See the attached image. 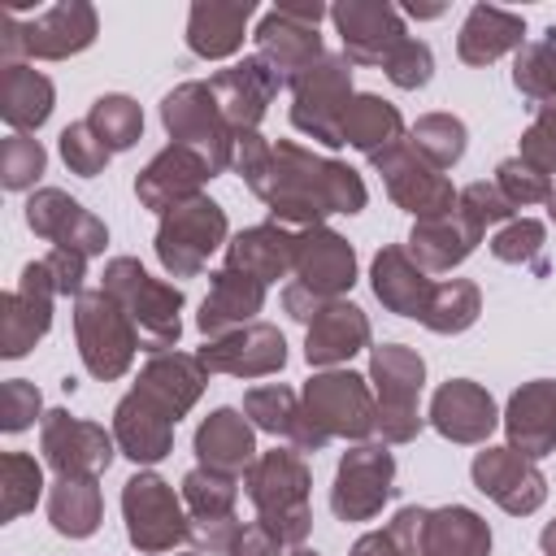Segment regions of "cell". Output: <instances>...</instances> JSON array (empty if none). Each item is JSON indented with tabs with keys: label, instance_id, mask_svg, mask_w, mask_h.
Returning <instances> with one entry per match:
<instances>
[{
	"label": "cell",
	"instance_id": "484cf974",
	"mask_svg": "<svg viewBox=\"0 0 556 556\" xmlns=\"http://www.w3.org/2000/svg\"><path fill=\"white\" fill-rule=\"evenodd\" d=\"M61 156L78 169V174H96L104 161H109V148H104V139L87 126V122H78V126H70L65 135H61Z\"/></svg>",
	"mask_w": 556,
	"mask_h": 556
},
{
	"label": "cell",
	"instance_id": "ac0fdd59",
	"mask_svg": "<svg viewBox=\"0 0 556 556\" xmlns=\"http://www.w3.org/2000/svg\"><path fill=\"white\" fill-rule=\"evenodd\" d=\"M365 339V321H361V308H330V313H321L317 317V326L308 330V348H304V356L313 361V365H326V361H339V356H348V352H356V343Z\"/></svg>",
	"mask_w": 556,
	"mask_h": 556
},
{
	"label": "cell",
	"instance_id": "d6a6232c",
	"mask_svg": "<svg viewBox=\"0 0 556 556\" xmlns=\"http://www.w3.org/2000/svg\"><path fill=\"white\" fill-rule=\"evenodd\" d=\"M552 217H556V195H552Z\"/></svg>",
	"mask_w": 556,
	"mask_h": 556
},
{
	"label": "cell",
	"instance_id": "44dd1931",
	"mask_svg": "<svg viewBox=\"0 0 556 556\" xmlns=\"http://www.w3.org/2000/svg\"><path fill=\"white\" fill-rule=\"evenodd\" d=\"M195 447L217 469H230V465H243L252 456V434H248L243 417H235L230 408H222V413H213L204 421V430L195 434Z\"/></svg>",
	"mask_w": 556,
	"mask_h": 556
},
{
	"label": "cell",
	"instance_id": "2e32d148",
	"mask_svg": "<svg viewBox=\"0 0 556 556\" xmlns=\"http://www.w3.org/2000/svg\"><path fill=\"white\" fill-rule=\"evenodd\" d=\"M374 291H378V300H387L404 317H426V308H430L426 278H413V269L404 265L400 252H382L374 261Z\"/></svg>",
	"mask_w": 556,
	"mask_h": 556
},
{
	"label": "cell",
	"instance_id": "30bf717a",
	"mask_svg": "<svg viewBox=\"0 0 556 556\" xmlns=\"http://www.w3.org/2000/svg\"><path fill=\"white\" fill-rule=\"evenodd\" d=\"M508 434L526 456H543L556 443V382H534L513 395Z\"/></svg>",
	"mask_w": 556,
	"mask_h": 556
},
{
	"label": "cell",
	"instance_id": "4dcf8cb0",
	"mask_svg": "<svg viewBox=\"0 0 556 556\" xmlns=\"http://www.w3.org/2000/svg\"><path fill=\"white\" fill-rule=\"evenodd\" d=\"M539 243H543V226L539 222H521V226H513V230H504L495 239V256L517 261V256H530Z\"/></svg>",
	"mask_w": 556,
	"mask_h": 556
},
{
	"label": "cell",
	"instance_id": "d6986e66",
	"mask_svg": "<svg viewBox=\"0 0 556 556\" xmlns=\"http://www.w3.org/2000/svg\"><path fill=\"white\" fill-rule=\"evenodd\" d=\"M52 109V83L26 65H4V117L13 126H39Z\"/></svg>",
	"mask_w": 556,
	"mask_h": 556
},
{
	"label": "cell",
	"instance_id": "3957f363",
	"mask_svg": "<svg viewBox=\"0 0 556 556\" xmlns=\"http://www.w3.org/2000/svg\"><path fill=\"white\" fill-rule=\"evenodd\" d=\"M78 334H83V356H87V369L109 378V374H122V365L130 361V330L126 321L117 317V308L104 300V295H87L78 304Z\"/></svg>",
	"mask_w": 556,
	"mask_h": 556
},
{
	"label": "cell",
	"instance_id": "7a4b0ae2",
	"mask_svg": "<svg viewBox=\"0 0 556 556\" xmlns=\"http://www.w3.org/2000/svg\"><path fill=\"white\" fill-rule=\"evenodd\" d=\"M330 17L343 35V48L356 61H387L408 39L400 26V13L391 4H339V9H330Z\"/></svg>",
	"mask_w": 556,
	"mask_h": 556
},
{
	"label": "cell",
	"instance_id": "8992f818",
	"mask_svg": "<svg viewBox=\"0 0 556 556\" xmlns=\"http://www.w3.org/2000/svg\"><path fill=\"white\" fill-rule=\"evenodd\" d=\"M391 482V456L382 447H361L343 460L339 469V491H334V513L339 517H369L382 500Z\"/></svg>",
	"mask_w": 556,
	"mask_h": 556
},
{
	"label": "cell",
	"instance_id": "ba28073f",
	"mask_svg": "<svg viewBox=\"0 0 556 556\" xmlns=\"http://www.w3.org/2000/svg\"><path fill=\"white\" fill-rule=\"evenodd\" d=\"M473 478L486 495H495L504 508L513 513H530L539 500H543V478L521 460L513 456L508 447H495V452H482L473 460Z\"/></svg>",
	"mask_w": 556,
	"mask_h": 556
},
{
	"label": "cell",
	"instance_id": "52a82bcc",
	"mask_svg": "<svg viewBox=\"0 0 556 556\" xmlns=\"http://www.w3.org/2000/svg\"><path fill=\"white\" fill-rule=\"evenodd\" d=\"M126 517H130V539L139 547H165L182 534L178 526V504L156 478H130L126 482Z\"/></svg>",
	"mask_w": 556,
	"mask_h": 556
},
{
	"label": "cell",
	"instance_id": "ffe728a7",
	"mask_svg": "<svg viewBox=\"0 0 556 556\" xmlns=\"http://www.w3.org/2000/svg\"><path fill=\"white\" fill-rule=\"evenodd\" d=\"M300 274L313 291H339L352 282V248L334 235H317L300 256Z\"/></svg>",
	"mask_w": 556,
	"mask_h": 556
},
{
	"label": "cell",
	"instance_id": "d4e9b609",
	"mask_svg": "<svg viewBox=\"0 0 556 556\" xmlns=\"http://www.w3.org/2000/svg\"><path fill=\"white\" fill-rule=\"evenodd\" d=\"M52 521L61 534H91L96 530V491L91 482H61L52 495Z\"/></svg>",
	"mask_w": 556,
	"mask_h": 556
},
{
	"label": "cell",
	"instance_id": "9c48e42d",
	"mask_svg": "<svg viewBox=\"0 0 556 556\" xmlns=\"http://www.w3.org/2000/svg\"><path fill=\"white\" fill-rule=\"evenodd\" d=\"M165 126L174 139H191V143H204L213 148L217 165H222V126H217V104H213V91L204 83H187L178 91L165 96Z\"/></svg>",
	"mask_w": 556,
	"mask_h": 556
},
{
	"label": "cell",
	"instance_id": "8fae6325",
	"mask_svg": "<svg viewBox=\"0 0 556 556\" xmlns=\"http://www.w3.org/2000/svg\"><path fill=\"white\" fill-rule=\"evenodd\" d=\"M91 35H96V13L87 4H56L26 26V48L39 56H65L87 48Z\"/></svg>",
	"mask_w": 556,
	"mask_h": 556
},
{
	"label": "cell",
	"instance_id": "9a60e30c",
	"mask_svg": "<svg viewBox=\"0 0 556 556\" xmlns=\"http://www.w3.org/2000/svg\"><path fill=\"white\" fill-rule=\"evenodd\" d=\"M252 17V4H195L191 9V48L200 56H226L239 48L243 22Z\"/></svg>",
	"mask_w": 556,
	"mask_h": 556
},
{
	"label": "cell",
	"instance_id": "f1b7e54d",
	"mask_svg": "<svg viewBox=\"0 0 556 556\" xmlns=\"http://www.w3.org/2000/svg\"><path fill=\"white\" fill-rule=\"evenodd\" d=\"M387 74L400 83V87H421L430 78V48L417 43V39H404L391 56H387Z\"/></svg>",
	"mask_w": 556,
	"mask_h": 556
},
{
	"label": "cell",
	"instance_id": "83f0119b",
	"mask_svg": "<svg viewBox=\"0 0 556 556\" xmlns=\"http://www.w3.org/2000/svg\"><path fill=\"white\" fill-rule=\"evenodd\" d=\"M517 87L539 96V100H552L556 96V52L552 48H530L526 61H517Z\"/></svg>",
	"mask_w": 556,
	"mask_h": 556
},
{
	"label": "cell",
	"instance_id": "e0dca14e",
	"mask_svg": "<svg viewBox=\"0 0 556 556\" xmlns=\"http://www.w3.org/2000/svg\"><path fill=\"white\" fill-rule=\"evenodd\" d=\"M374 378L382 387V408L413 417V395L421 387V361L404 348H378L374 352Z\"/></svg>",
	"mask_w": 556,
	"mask_h": 556
},
{
	"label": "cell",
	"instance_id": "7c38bea8",
	"mask_svg": "<svg viewBox=\"0 0 556 556\" xmlns=\"http://www.w3.org/2000/svg\"><path fill=\"white\" fill-rule=\"evenodd\" d=\"M521 35H526V22L517 13H504L495 4H473L465 26H460V56L482 65V61L500 56L504 48L521 43Z\"/></svg>",
	"mask_w": 556,
	"mask_h": 556
},
{
	"label": "cell",
	"instance_id": "603a6c76",
	"mask_svg": "<svg viewBox=\"0 0 556 556\" xmlns=\"http://www.w3.org/2000/svg\"><path fill=\"white\" fill-rule=\"evenodd\" d=\"M256 304H261V282H248V287H243V278H235V269H226V274H217L213 295L204 300L200 326H204V330H217V326L230 321V317H248Z\"/></svg>",
	"mask_w": 556,
	"mask_h": 556
},
{
	"label": "cell",
	"instance_id": "cb8c5ba5",
	"mask_svg": "<svg viewBox=\"0 0 556 556\" xmlns=\"http://www.w3.org/2000/svg\"><path fill=\"white\" fill-rule=\"evenodd\" d=\"M87 126L104 139V148H130L139 139L143 117H139V104L135 100H126V96H100L96 109H91V117H87Z\"/></svg>",
	"mask_w": 556,
	"mask_h": 556
},
{
	"label": "cell",
	"instance_id": "6da1fadb",
	"mask_svg": "<svg viewBox=\"0 0 556 556\" xmlns=\"http://www.w3.org/2000/svg\"><path fill=\"white\" fill-rule=\"evenodd\" d=\"M222 230H226V222H222L217 204L195 200V204L178 208V213L165 222L161 243H156V248H161V261H165L174 274H191V269L217 248Z\"/></svg>",
	"mask_w": 556,
	"mask_h": 556
},
{
	"label": "cell",
	"instance_id": "4316f807",
	"mask_svg": "<svg viewBox=\"0 0 556 556\" xmlns=\"http://www.w3.org/2000/svg\"><path fill=\"white\" fill-rule=\"evenodd\" d=\"M413 139H421V148H430L439 165H447V161H456L465 152V126L452 122V117H426V122H417V135Z\"/></svg>",
	"mask_w": 556,
	"mask_h": 556
},
{
	"label": "cell",
	"instance_id": "4fadbf2b",
	"mask_svg": "<svg viewBox=\"0 0 556 556\" xmlns=\"http://www.w3.org/2000/svg\"><path fill=\"white\" fill-rule=\"evenodd\" d=\"M434 426L452 439H482L495 426V408L473 382H447L434 395Z\"/></svg>",
	"mask_w": 556,
	"mask_h": 556
},
{
	"label": "cell",
	"instance_id": "277c9868",
	"mask_svg": "<svg viewBox=\"0 0 556 556\" xmlns=\"http://www.w3.org/2000/svg\"><path fill=\"white\" fill-rule=\"evenodd\" d=\"M278 83H282V74H278L265 56H248L243 65L222 70V74L208 83V91L222 100V113H226L235 126H252V122L265 113V100L278 91Z\"/></svg>",
	"mask_w": 556,
	"mask_h": 556
},
{
	"label": "cell",
	"instance_id": "5b68a950",
	"mask_svg": "<svg viewBox=\"0 0 556 556\" xmlns=\"http://www.w3.org/2000/svg\"><path fill=\"white\" fill-rule=\"evenodd\" d=\"M326 9L304 4V9H274L265 13L256 39L265 52H274V70H308L317 56V17Z\"/></svg>",
	"mask_w": 556,
	"mask_h": 556
},
{
	"label": "cell",
	"instance_id": "7402d4cb",
	"mask_svg": "<svg viewBox=\"0 0 556 556\" xmlns=\"http://www.w3.org/2000/svg\"><path fill=\"white\" fill-rule=\"evenodd\" d=\"M400 135V117L391 104H382L378 96H356L343 113V139L365 148V152H378V143L395 139Z\"/></svg>",
	"mask_w": 556,
	"mask_h": 556
},
{
	"label": "cell",
	"instance_id": "5bb4252c",
	"mask_svg": "<svg viewBox=\"0 0 556 556\" xmlns=\"http://www.w3.org/2000/svg\"><path fill=\"white\" fill-rule=\"evenodd\" d=\"M308 408H313V417L339 413L334 430H348V434H365V430H369V404H365L361 378H352V374L317 378V382L308 387Z\"/></svg>",
	"mask_w": 556,
	"mask_h": 556
},
{
	"label": "cell",
	"instance_id": "1f68e13d",
	"mask_svg": "<svg viewBox=\"0 0 556 556\" xmlns=\"http://www.w3.org/2000/svg\"><path fill=\"white\" fill-rule=\"evenodd\" d=\"M543 547H547V556H556V526L543 530Z\"/></svg>",
	"mask_w": 556,
	"mask_h": 556
},
{
	"label": "cell",
	"instance_id": "f546056e",
	"mask_svg": "<svg viewBox=\"0 0 556 556\" xmlns=\"http://www.w3.org/2000/svg\"><path fill=\"white\" fill-rule=\"evenodd\" d=\"M43 169V148L35 139H9V152H4V182L9 187H22L30 174Z\"/></svg>",
	"mask_w": 556,
	"mask_h": 556
}]
</instances>
